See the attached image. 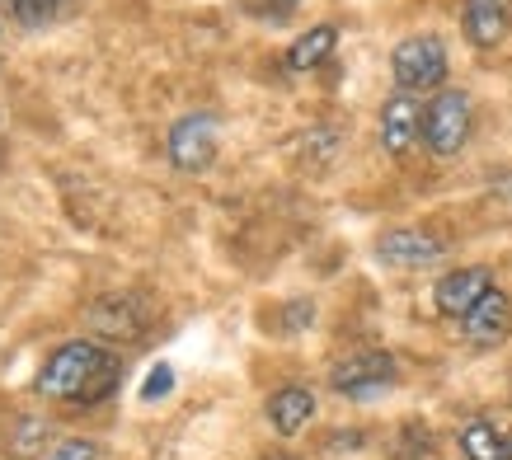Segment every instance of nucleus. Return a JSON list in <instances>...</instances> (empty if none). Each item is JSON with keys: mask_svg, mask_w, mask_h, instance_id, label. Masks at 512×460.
I'll use <instances>...</instances> for the list:
<instances>
[{"mask_svg": "<svg viewBox=\"0 0 512 460\" xmlns=\"http://www.w3.org/2000/svg\"><path fill=\"white\" fill-rule=\"evenodd\" d=\"M170 390H174V371L160 362V367L146 376V385H141V399H151V404H156V399H165Z\"/></svg>", "mask_w": 512, "mask_h": 460, "instance_id": "nucleus-18", "label": "nucleus"}, {"mask_svg": "<svg viewBox=\"0 0 512 460\" xmlns=\"http://www.w3.org/2000/svg\"><path fill=\"white\" fill-rule=\"evenodd\" d=\"M400 381V362L381 348H367V353H348L343 362L329 367V390L343 399H376L381 390Z\"/></svg>", "mask_w": 512, "mask_h": 460, "instance_id": "nucleus-5", "label": "nucleus"}, {"mask_svg": "<svg viewBox=\"0 0 512 460\" xmlns=\"http://www.w3.org/2000/svg\"><path fill=\"white\" fill-rule=\"evenodd\" d=\"M456 446L466 460H512V428H503L494 418H470L456 432Z\"/></svg>", "mask_w": 512, "mask_h": 460, "instance_id": "nucleus-13", "label": "nucleus"}, {"mask_svg": "<svg viewBox=\"0 0 512 460\" xmlns=\"http://www.w3.org/2000/svg\"><path fill=\"white\" fill-rule=\"evenodd\" d=\"M447 245L428 235V230H414V226H400V230H386L376 240V259L390 263V268H404V273H419V268H433L442 263Z\"/></svg>", "mask_w": 512, "mask_h": 460, "instance_id": "nucleus-8", "label": "nucleus"}, {"mask_svg": "<svg viewBox=\"0 0 512 460\" xmlns=\"http://www.w3.org/2000/svg\"><path fill=\"white\" fill-rule=\"evenodd\" d=\"M259 460H296V456H287V451H273V456H259Z\"/></svg>", "mask_w": 512, "mask_h": 460, "instance_id": "nucleus-20", "label": "nucleus"}, {"mask_svg": "<svg viewBox=\"0 0 512 460\" xmlns=\"http://www.w3.org/2000/svg\"><path fill=\"white\" fill-rule=\"evenodd\" d=\"M123 385V357L118 348H104L94 338H66L43 357V367L33 376V390L57 404H80L94 409Z\"/></svg>", "mask_w": 512, "mask_h": 460, "instance_id": "nucleus-1", "label": "nucleus"}, {"mask_svg": "<svg viewBox=\"0 0 512 460\" xmlns=\"http://www.w3.org/2000/svg\"><path fill=\"white\" fill-rule=\"evenodd\" d=\"M47 423H38V418H19V437H15V446H10V451H15L19 460H29L33 456V442H47Z\"/></svg>", "mask_w": 512, "mask_h": 460, "instance_id": "nucleus-16", "label": "nucleus"}, {"mask_svg": "<svg viewBox=\"0 0 512 460\" xmlns=\"http://www.w3.org/2000/svg\"><path fill=\"white\" fill-rule=\"evenodd\" d=\"M57 5H62V0H10V15H15L19 24H29V29H43L47 19L57 15Z\"/></svg>", "mask_w": 512, "mask_h": 460, "instance_id": "nucleus-15", "label": "nucleus"}, {"mask_svg": "<svg viewBox=\"0 0 512 460\" xmlns=\"http://www.w3.org/2000/svg\"><path fill=\"white\" fill-rule=\"evenodd\" d=\"M461 334H466V343H475V348H494V343H503V338L512 334V296L494 287V292L484 296L480 306L461 320Z\"/></svg>", "mask_w": 512, "mask_h": 460, "instance_id": "nucleus-11", "label": "nucleus"}, {"mask_svg": "<svg viewBox=\"0 0 512 460\" xmlns=\"http://www.w3.org/2000/svg\"><path fill=\"white\" fill-rule=\"evenodd\" d=\"M221 146V123L217 113H184L170 123V137H165V155L179 174H202L212 169Z\"/></svg>", "mask_w": 512, "mask_h": 460, "instance_id": "nucleus-4", "label": "nucleus"}, {"mask_svg": "<svg viewBox=\"0 0 512 460\" xmlns=\"http://www.w3.org/2000/svg\"><path fill=\"white\" fill-rule=\"evenodd\" d=\"M5 15H10V0H0V33H5Z\"/></svg>", "mask_w": 512, "mask_h": 460, "instance_id": "nucleus-19", "label": "nucleus"}, {"mask_svg": "<svg viewBox=\"0 0 512 460\" xmlns=\"http://www.w3.org/2000/svg\"><path fill=\"white\" fill-rule=\"evenodd\" d=\"M447 43L437 33H409L395 43L390 52V76L404 94H423V90H442L447 85Z\"/></svg>", "mask_w": 512, "mask_h": 460, "instance_id": "nucleus-2", "label": "nucleus"}, {"mask_svg": "<svg viewBox=\"0 0 512 460\" xmlns=\"http://www.w3.org/2000/svg\"><path fill=\"white\" fill-rule=\"evenodd\" d=\"M423 141V104L414 94H390L386 104H381V146L390 155H404L414 151Z\"/></svg>", "mask_w": 512, "mask_h": 460, "instance_id": "nucleus-9", "label": "nucleus"}, {"mask_svg": "<svg viewBox=\"0 0 512 460\" xmlns=\"http://www.w3.org/2000/svg\"><path fill=\"white\" fill-rule=\"evenodd\" d=\"M334 47H339V29H334V24H315V29H306L292 47H287V57H282V66H287L292 76L320 71V66H325L329 57H334Z\"/></svg>", "mask_w": 512, "mask_h": 460, "instance_id": "nucleus-14", "label": "nucleus"}, {"mask_svg": "<svg viewBox=\"0 0 512 460\" xmlns=\"http://www.w3.org/2000/svg\"><path fill=\"white\" fill-rule=\"evenodd\" d=\"M268 423L278 437H296V432H306V423L315 418V390L311 385H282L268 395Z\"/></svg>", "mask_w": 512, "mask_h": 460, "instance_id": "nucleus-12", "label": "nucleus"}, {"mask_svg": "<svg viewBox=\"0 0 512 460\" xmlns=\"http://www.w3.org/2000/svg\"><path fill=\"white\" fill-rule=\"evenodd\" d=\"M461 29L480 52L498 47L512 33V0H461Z\"/></svg>", "mask_w": 512, "mask_h": 460, "instance_id": "nucleus-10", "label": "nucleus"}, {"mask_svg": "<svg viewBox=\"0 0 512 460\" xmlns=\"http://www.w3.org/2000/svg\"><path fill=\"white\" fill-rule=\"evenodd\" d=\"M470 123H475V108H470L466 90H437L423 104V146L433 155H456L470 141Z\"/></svg>", "mask_w": 512, "mask_h": 460, "instance_id": "nucleus-3", "label": "nucleus"}, {"mask_svg": "<svg viewBox=\"0 0 512 460\" xmlns=\"http://www.w3.org/2000/svg\"><path fill=\"white\" fill-rule=\"evenodd\" d=\"M85 320H90L94 334L109 338V343H137L151 329V306L137 292H109L85 310Z\"/></svg>", "mask_w": 512, "mask_h": 460, "instance_id": "nucleus-6", "label": "nucleus"}, {"mask_svg": "<svg viewBox=\"0 0 512 460\" xmlns=\"http://www.w3.org/2000/svg\"><path fill=\"white\" fill-rule=\"evenodd\" d=\"M489 292H494V273H489L484 263H470V268H451V273L437 277L433 306H437V315H447V320H466Z\"/></svg>", "mask_w": 512, "mask_h": 460, "instance_id": "nucleus-7", "label": "nucleus"}, {"mask_svg": "<svg viewBox=\"0 0 512 460\" xmlns=\"http://www.w3.org/2000/svg\"><path fill=\"white\" fill-rule=\"evenodd\" d=\"M43 460H99V446H94L90 437H71V442L52 446Z\"/></svg>", "mask_w": 512, "mask_h": 460, "instance_id": "nucleus-17", "label": "nucleus"}]
</instances>
